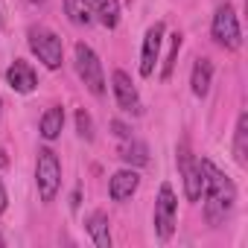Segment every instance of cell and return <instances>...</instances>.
Masks as SVG:
<instances>
[{"mask_svg": "<svg viewBox=\"0 0 248 248\" xmlns=\"http://www.w3.org/2000/svg\"><path fill=\"white\" fill-rule=\"evenodd\" d=\"M35 184H38V196L41 202H53L59 187H62V164L56 158L53 149H38V161H35Z\"/></svg>", "mask_w": 248, "mask_h": 248, "instance_id": "3957f363", "label": "cell"}, {"mask_svg": "<svg viewBox=\"0 0 248 248\" xmlns=\"http://www.w3.org/2000/svg\"><path fill=\"white\" fill-rule=\"evenodd\" d=\"M120 158H123V164H129V167H146L149 164V149H146V143L126 138V143L120 146Z\"/></svg>", "mask_w": 248, "mask_h": 248, "instance_id": "2e32d148", "label": "cell"}, {"mask_svg": "<svg viewBox=\"0 0 248 248\" xmlns=\"http://www.w3.org/2000/svg\"><path fill=\"white\" fill-rule=\"evenodd\" d=\"M93 15H99L102 27L114 30L117 21H120V3L117 0H93Z\"/></svg>", "mask_w": 248, "mask_h": 248, "instance_id": "ac0fdd59", "label": "cell"}, {"mask_svg": "<svg viewBox=\"0 0 248 248\" xmlns=\"http://www.w3.org/2000/svg\"><path fill=\"white\" fill-rule=\"evenodd\" d=\"M27 41H30V50L38 56V62H44V67H50V70L62 67V62H64V44H62V38L53 30H47V27H30Z\"/></svg>", "mask_w": 248, "mask_h": 248, "instance_id": "7a4b0ae2", "label": "cell"}, {"mask_svg": "<svg viewBox=\"0 0 248 248\" xmlns=\"http://www.w3.org/2000/svg\"><path fill=\"white\" fill-rule=\"evenodd\" d=\"M88 233L96 248H111V231H108V216L102 210H93L88 216Z\"/></svg>", "mask_w": 248, "mask_h": 248, "instance_id": "4fadbf2b", "label": "cell"}, {"mask_svg": "<svg viewBox=\"0 0 248 248\" xmlns=\"http://www.w3.org/2000/svg\"><path fill=\"white\" fill-rule=\"evenodd\" d=\"M213 38L219 47L225 50H239L242 47V30H239V21H236V12L231 3H222L213 15V27H210Z\"/></svg>", "mask_w": 248, "mask_h": 248, "instance_id": "5b68a950", "label": "cell"}, {"mask_svg": "<svg viewBox=\"0 0 248 248\" xmlns=\"http://www.w3.org/2000/svg\"><path fill=\"white\" fill-rule=\"evenodd\" d=\"M64 15L76 27H91L93 24V3L91 0H64Z\"/></svg>", "mask_w": 248, "mask_h": 248, "instance_id": "5bb4252c", "label": "cell"}, {"mask_svg": "<svg viewBox=\"0 0 248 248\" xmlns=\"http://www.w3.org/2000/svg\"><path fill=\"white\" fill-rule=\"evenodd\" d=\"M175 193L170 184H161V193H158V202H155V231L158 236L167 242L175 231Z\"/></svg>", "mask_w": 248, "mask_h": 248, "instance_id": "52a82bcc", "label": "cell"}, {"mask_svg": "<svg viewBox=\"0 0 248 248\" xmlns=\"http://www.w3.org/2000/svg\"><path fill=\"white\" fill-rule=\"evenodd\" d=\"M6 167H9V158H6L3 149H0V170H6Z\"/></svg>", "mask_w": 248, "mask_h": 248, "instance_id": "603a6c76", "label": "cell"}, {"mask_svg": "<svg viewBox=\"0 0 248 248\" xmlns=\"http://www.w3.org/2000/svg\"><path fill=\"white\" fill-rule=\"evenodd\" d=\"M111 129H114V135H117L120 140H126V138H132V132H129V126H123V123H120V120H114V123H111Z\"/></svg>", "mask_w": 248, "mask_h": 248, "instance_id": "44dd1931", "label": "cell"}, {"mask_svg": "<svg viewBox=\"0 0 248 248\" xmlns=\"http://www.w3.org/2000/svg\"><path fill=\"white\" fill-rule=\"evenodd\" d=\"M62 129H64V108L62 105L47 108L44 117H41V138L44 140H56L62 135Z\"/></svg>", "mask_w": 248, "mask_h": 248, "instance_id": "9a60e30c", "label": "cell"}, {"mask_svg": "<svg viewBox=\"0 0 248 248\" xmlns=\"http://www.w3.org/2000/svg\"><path fill=\"white\" fill-rule=\"evenodd\" d=\"M178 50H181V35L175 32L172 38H170V53H167V62H164V70H161V79L167 82L170 76H172V70H175V59H178Z\"/></svg>", "mask_w": 248, "mask_h": 248, "instance_id": "d6986e66", "label": "cell"}, {"mask_svg": "<svg viewBox=\"0 0 248 248\" xmlns=\"http://www.w3.org/2000/svg\"><path fill=\"white\" fill-rule=\"evenodd\" d=\"M32 3H44V0H32Z\"/></svg>", "mask_w": 248, "mask_h": 248, "instance_id": "cb8c5ba5", "label": "cell"}, {"mask_svg": "<svg viewBox=\"0 0 248 248\" xmlns=\"http://www.w3.org/2000/svg\"><path fill=\"white\" fill-rule=\"evenodd\" d=\"M6 202H9V199H6V187H3V181H0V213L6 210Z\"/></svg>", "mask_w": 248, "mask_h": 248, "instance_id": "7402d4cb", "label": "cell"}, {"mask_svg": "<svg viewBox=\"0 0 248 248\" xmlns=\"http://www.w3.org/2000/svg\"><path fill=\"white\" fill-rule=\"evenodd\" d=\"M164 24H152L143 35V53H140V76H152L155 73V62H158V53H161V41H164Z\"/></svg>", "mask_w": 248, "mask_h": 248, "instance_id": "9c48e42d", "label": "cell"}, {"mask_svg": "<svg viewBox=\"0 0 248 248\" xmlns=\"http://www.w3.org/2000/svg\"><path fill=\"white\" fill-rule=\"evenodd\" d=\"M233 158L239 167H248V114H239L233 132Z\"/></svg>", "mask_w": 248, "mask_h": 248, "instance_id": "e0dca14e", "label": "cell"}, {"mask_svg": "<svg viewBox=\"0 0 248 248\" xmlns=\"http://www.w3.org/2000/svg\"><path fill=\"white\" fill-rule=\"evenodd\" d=\"M111 88H114L117 105L126 111V114H140V111H143L140 96H138V88L132 85V79H129L126 70H114V73H111Z\"/></svg>", "mask_w": 248, "mask_h": 248, "instance_id": "ba28073f", "label": "cell"}, {"mask_svg": "<svg viewBox=\"0 0 248 248\" xmlns=\"http://www.w3.org/2000/svg\"><path fill=\"white\" fill-rule=\"evenodd\" d=\"M138 184H140V175H138L135 170H120V172H114L111 181H108V196H111L114 202H126V199L135 196Z\"/></svg>", "mask_w": 248, "mask_h": 248, "instance_id": "8fae6325", "label": "cell"}, {"mask_svg": "<svg viewBox=\"0 0 248 248\" xmlns=\"http://www.w3.org/2000/svg\"><path fill=\"white\" fill-rule=\"evenodd\" d=\"M210 82H213V64H210V59L202 56V59H196V64H193V76H190L193 93H196V96H207Z\"/></svg>", "mask_w": 248, "mask_h": 248, "instance_id": "7c38bea8", "label": "cell"}, {"mask_svg": "<svg viewBox=\"0 0 248 248\" xmlns=\"http://www.w3.org/2000/svg\"><path fill=\"white\" fill-rule=\"evenodd\" d=\"M6 82H9L18 93H30V91H35V85H38L32 64L24 62V59H15V62L9 64V70H6Z\"/></svg>", "mask_w": 248, "mask_h": 248, "instance_id": "30bf717a", "label": "cell"}, {"mask_svg": "<svg viewBox=\"0 0 248 248\" xmlns=\"http://www.w3.org/2000/svg\"><path fill=\"white\" fill-rule=\"evenodd\" d=\"M76 73H79V79L85 82V88L91 91V93H96V96H102L105 93V73H102V62H99V56L88 47V44H76Z\"/></svg>", "mask_w": 248, "mask_h": 248, "instance_id": "277c9868", "label": "cell"}, {"mask_svg": "<svg viewBox=\"0 0 248 248\" xmlns=\"http://www.w3.org/2000/svg\"><path fill=\"white\" fill-rule=\"evenodd\" d=\"M0 108H3V102H0Z\"/></svg>", "mask_w": 248, "mask_h": 248, "instance_id": "d4e9b609", "label": "cell"}, {"mask_svg": "<svg viewBox=\"0 0 248 248\" xmlns=\"http://www.w3.org/2000/svg\"><path fill=\"white\" fill-rule=\"evenodd\" d=\"M199 164H202V175H204V190H202V196H204V216H207L210 225H219V222H225V216L231 213V207L236 202V187L210 161H199Z\"/></svg>", "mask_w": 248, "mask_h": 248, "instance_id": "6da1fadb", "label": "cell"}, {"mask_svg": "<svg viewBox=\"0 0 248 248\" xmlns=\"http://www.w3.org/2000/svg\"><path fill=\"white\" fill-rule=\"evenodd\" d=\"M76 132H79L85 140H93V120H91V114H88L85 108L76 111Z\"/></svg>", "mask_w": 248, "mask_h": 248, "instance_id": "ffe728a7", "label": "cell"}, {"mask_svg": "<svg viewBox=\"0 0 248 248\" xmlns=\"http://www.w3.org/2000/svg\"><path fill=\"white\" fill-rule=\"evenodd\" d=\"M178 172L184 178V196H187V202H199L202 190H204V175H202V164L190 152L187 140L178 143Z\"/></svg>", "mask_w": 248, "mask_h": 248, "instance_id": "8992f818", "label": "cell"}]
</instances>
